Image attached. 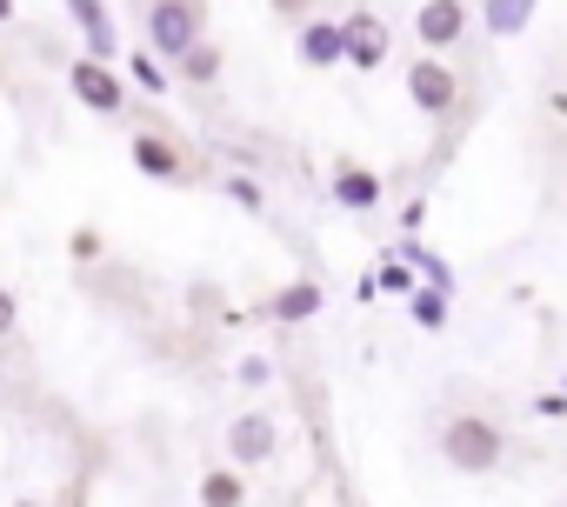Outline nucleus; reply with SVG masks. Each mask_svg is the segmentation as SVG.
<instances>
[{
  "mask_svg": "<svg viewBox=\"0 0 567 507\" xmlns=\"http://www.w3.org/2000/svg\"><path fill=\"white\" fill-rule=\"evenodd\" d=\"M220 194H227L234 207H247V214H267V187H260L254 174H220Z\"/></svg>",
  "mask_w": 567,
  "mask_h": 507,
  "instance_id": "obj_18",
  "label": "nucleus"
},
{
  "mask_svg": "<svg viewBox=\"0 0 567 507\" xmlns=\"http://www.w3.org/2000/svg\"><path fill=\"white\" fill-rule=\"evenodd\" d=\"M408 101L427 121H454L461 114V74L441 54H421V61H408Z\"/></svg>",
  "mask_w": 567,
  "mask_h": 507,
  "instance_id": "obj_3",
  "label": "nucleus"
},
{
  "mask_svg": "<svg viewBox=\"0 0 567 507\" xmlns=\"http://www.w3.org/2000/svg\"><path fill=\"white\" fill-rule=\"evenodd\" d=\"M328 200H341L348 214H374L381 207V174L354 154H334L328 161Z\"/></svg>",
  "mask_w": 567,
  "mask_h": 507,
  "instance_id": "obj_7",
  "label": "nucleus"
},
{
  "mask_svg": "<svg viewBox=\"0 0 567 507\" xmlns=\"http://www.w3.org/2000/svg\"><path fill=\"white\" fill-rule=\"evenodd\" d=\"M127 81H134L141 94H167V68H161L154 54H127Z\"/></svg>",
  "mask_w": 567,
  "mask_h": 507,
  "instance_id": "obj_19",
  "label": "nucleus"
},
{
  "mask_svg": "<svg viewBox=\"0 0 567 507\" xmlns=\"http://www.w3.org/2000/svg\"><path fill=\"white\" fill-rule=\"evenodd\" d=\"M534 414L540 421H567V394H534Z\"/></svg>",
  "mask_w": 567,
  "mask_h": 507,
  "instance_id": "obj_23",
  "label": "nucleus"
},
{
  "mask_svg": "<svg viewBox=\"0 0 567 507\" xmlns=\"http://www.w3.org/2000/svg\"><path fill=\"white\" fill-rule=\"evenodd\" d=\"M127 161H134L147 180H167V187H187V180H194V161H187V147H181L174 134H134V141H127Z\"/></svg>",
  "mask_w": 567,
  "mask_h": 507,
  "instance_id": "obj_6",
  "label": "nucleus"
},
{
  "mask_svg": "<svg viewBox=\"0 0 567 507\" xmlns=\"http://www.w3.org/2000/svg\"><path fill=\"white\" fill-rule=\"evenodd\" d=\"M434 447H441V461H447L454 474H494V467L507 461V434H501V421H487V414H441Z\"/></svg>",
  "mask_w": 567,
  "mask_h": 507,
  "instance_id": "obj_1",
  "label": "nucleus"
},
{
  "mask_svg": "<svg viewBox=\"0 0 567 507\" xmlns=\"http://www.w3.org/2000/svg\"><path fill=\"white\" fill-rule=\"evenodd\" d=\"M220 68H227L220 41H200V48H187L167 74H174V81H187V87H214V81H220Z\"/></svg>",
  "mask_w": 567,
  "mask_h": 507,
  "instance_id": "obj_14",
  "label": "nucleus"
},
{
  "mask_svg": "<svg viewBox=\"0 0 567 507\" xmlns=\"http://www.w3.org/2000/svg\"><path fill=\"white\" fill-rule=\"evenodd\" d=\"M240 500H247L240 467H207L200 474V507H240Z\"/></svg>",
  "mask_w": 567,
  "mask_h": 507,
  "instance_id": "obj_16",
  "label": "nucleus"
},
{
  "mask_svg": "<svg viewBox=\"0 0 567 507\" xmlns=\"http://www.w3.org/2000/svg\"><path fill=\"white\" fill-rule=\"evenodd\" d=\"M295 54H301V68H341V61H348V34H341V21H301Z\"/></svg>",
  "mask_w": 567,
  "mask_h": 507,
  "instance_id": "obj_11",
  "label": "nucleus"
},
{
  "mask_svg": "<svg viewBox=\"0 0 567 507\" xmlns=\"http://www.w3.org/2000/svg\"><path fill=\"white\" fill-rule=\"evenodd\" d=\"M274 454H280V421L267 407H247L227 421V461L234 467H267Z\"/></svg>",
  "mask_w": 567,
  "mask_h": 507,
  "instance_id": "obj_5",
  "label": "nucleus"
},
{
  "mask_svg": "<svg viewBox=\"0 0 567 507\" xmlns=\"http://www.w3.org/2000/svg\"><path fill=\"white\" fill-rule=\"evenodd\" d=\"M8 334H14V294L0 288V341H8Z\"/></svg>",
  "mask_w": 567,
  "mask_h": 507,
  "instance_id": "obj_25",
  "label": "nucleus"
},
{
  "mask_svg": "<svg viewBox=\"0 0 567 507\" xmlns=\"http://www.w3.org/2000/svg\"><path fill=\"white\" fill-rule=\"evenodd\" d=\"M8 507H48V500H8Z\"/></svg>",
  "mask_w": 567,
  "mask_h": 507,
  "instance_id": "obj_27",
  "label": "nucleus"
},
{
  "mask_svg": "<svg viewBox=\"0 0 567 507\" xmlns=\"http://www.w3.org/2000/svg\"><path fill=\"white\" fill-rule=\"evenodd\" d=\"M374 288H388V294H414L421 288V275L401 261V254H394V261H381V275H374Z\"/></svg>",
  "mask_w": 567,
  "mask_h": 507,
  "instance_id": "obj_20",
  "label": "nucleus"
},
{
  "mask_svg": "<svg viewBox=\"0 0 567 507\" xmlns=\"http://www.w3.org/2000/svg\"><path fill=\"white\" fill-rule=\"evenodd\" d=\"M394 254H401V261H408V268L421 275V288H441V294H454V268L441 261V254H434V247H421V240H401Z\"/></svg>",
  "mask_w": 567,
  "mask_h": 507,
  "instance_id": "obj_15",
  "label": "nucleus"
},
{
  "mask_svg": "<svg viewBox=\"0 0 567 507\" xmlns=\"http://www.w3.org/2000/svg\"><path fill=\"white\" fill-rule=\"evenodd\" d=\"M267 8H274L280 21H295V28H301V21H315V14H308V0H267Z\"/></svg>",
  "mask_w": 567,
  "mask_h": 507,
  "instance_id": "obj_24",
  "label": "nucleus"
},
{
  "mask_svg": "<svg viewBox=\"0 0 567 507\" xmlns=\"http://www.w3.org/2000/svg\"><path fill=\"white\" fill-rule=\"evenodd\" d=\"M560 394H567V387H560Z\"/></svg>",
  "mask_w": 567,
  "mask_h": 507,
  "instance_id": "obj_28",
  "label": "nucleus"
},
{
  "mask_svg": "<svg viewBox=\"0 0 567 507\" xmlns=\"http://www.w3.org/2000/svg\"><path fill=\"white\" fill-rule=\"evenodd\" d=\"M341 34H348V68L381 74V61H388V28H381L374 14H348V21H341Z\"/></svg>",
  "mask_w": 567,
  "mask_h": 507,
  "instance_id": "obj_12",
  "label": "nucleus"
},
{
  "mask_svg": "<svg viewBox=\"0 0 567 507\" xmlns=\"http://www.w3.org/2000/svg\"><path fill=\"white\" fill-rule=\"evenodd\" d=\"M14 21V0H0V28H8Z\"/></svg>",
  "mask_w": 567,
  "mask_h": 507,
  "instance_id": "obj_26",
  "label": "nucleus"
},
{
  "mask_svg": "<svg viewBox=\"0 0 567 507\" xmlns=\"http://www.w3.org/2000/svg\"><path fill=\"white\" fill-rule=\"evenodd\" d=\"M74 261H101V227H74Z\"/></svg>",
  "mask_w": 567,
  "mask_h": 507,
  "instance_id": "obj_22",
  "label": "nucleus"
},
{
  "mask_svg": "<svg viewBox=\"0 0 567 507\" xmlns=\"http://www.w3.org/2000/svg\"><path fill=\"white\" fill-rule=\"evenodd\" d=\"M447 301H454V294H441V288H414V294H408V314H414V328L441 334V328H447V314H454Z\"/></svg>",
  "mask_w": 567,
  "mask_h": 507,
  "instance_id": "obj_17",
  "label": "nucleus"
},
{
  "mask_svg": "<svg viewBox=\"0 0 567 507\" xmlns=\"http://www.w3.org/2000/svg\"><path fill=\"white\" fill-rule=\"evenodd\" d=\"M461 34H467V0H421V14H414V41H421L427 54L461 48Z\"/></svg>",
  "mask_w": 567,
  "mask_h": 507,
  "instance_id": "obj_9",
  "label": "nucleus"
},
{
  "mask_svg": "<svg viewBox=\"0 0 567 507\" xmlns=\"http://www.w3.org/2000/svg\"><path fill=\"white\" fill-rule=\"evenodd\" d=\"M234 381H240V387H267V381H274V368H267V354H240V368H234Z\"/></svg>",
  "mask_w": 567,
  "mask_h": 507,
  "instance_id": "obj_21",
  "label": "nucleus"
},
{
  "mask_svg": "<svg viewBox=\"0 0 567 507\" xmlns=\"http://www.w3.org/2000/svg\"><path fill=\"white\" fill-rule=\"evenodd\" d=\"M540 14V0H481V28L487 41H520Z\"/></svg>",
  "mask_w": 567,
  "mask_h": 507,
  "instance_id": "obj_13",
  "label": "nucleus"
},
{
  "mask_svg": "<svg viewBox=\"0 0 567 507\" xmlns=\"http://www.w3.org/2000/svg\"><path fill=\"white\" fill-rule=\"evenodd\" d=\"M200 41H207V0H147V54L154 61L174 68Z\"/></svg>",
  "mask_w": 567,
  "mask_h": 507,
  "instance_id": "obj_2",
  "label": "nucleus"
},
{
  "mask_svg": "<svg viewBox=\"0 0 567 507\" xmlns=\"http://www.w3.org/2000/svg\"><path fill=\"white\" fill-rule=\"evenodd\" d=\"M321 308H328V288H321V281H280L254 314L274 321V328H301V321H315Z\"/></svg>",
  "mask_w": 567,
  "mask_h": 507,
  "instance_id": "obj_8",
  "label": "nucleus"
},
{
  "mask_svg": "<svg viewBox=\"0 0 567 507\" xmlns=\"http://www.w3.org/2000/svg\"><path fill=\"white\" fill-rule=\"evenodd\" d=\"M68 87L87 114H127V74L114 61H68Z\"/></svg>",
  "mask_w": 567,
  "mask_h": 507,
  "instance_id": "obj_4",
  "label": "nucleus"
},
{
  "mask_svg": "<svg viewBox=\"0 0 567 507\" xmlns=\"http://www.w3.org/2000/svg\"><path fill=\"white\" fill-rule=\"evenodd\" d=\"M68 14H74V28H81L87 61H114V54H121V34H114L107 0H68Z\"/></svg>",
  "mask_w": 567,
  "mask_h": 507,
  "instance_id": "obj_10",
  "label": "nucleus"
}]
</instances>
